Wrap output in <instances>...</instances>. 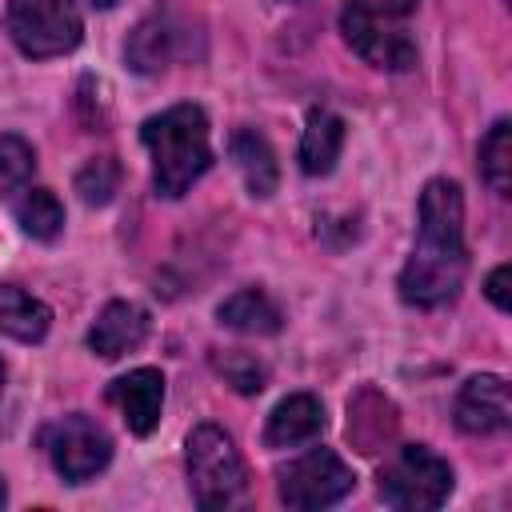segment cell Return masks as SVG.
Returning a JSON list of instances; mask_svg holds the SVG:
<instances>
[{"label":"cell","instance_id":"obj_6","mask_svg":"<svg viewBox=\"0 0 512 512\" xmlns=\"http://www.w3.org/2000/svg\"><path fill=\"white\" fill-rule=\"evenodd\" d=\"M340 32L348 40V48L384 72H408L416 64V44L412 36L396 24V16L380 12L372 0H348L340 8Z\"/></svg>","mask_w":512,"mask_h":512},{"label":"cell","instance_id":"obj_7","mask_svg":"<svg viewBox=\"0 0 512 512\" xmlns=\"http://www.w3.org/2000/svg\"><path fill=\"white\" fill-rule=\"evenodd\" d=\"M40 444H44L52 468H56L68 484L92 480V476L104 472L108 460H112V440H108V432H104L92 416H80V412L52 420V424L40 432Z\"/></svg>","mask_w":512,"mask_h":512},{"label":"cell","instance_id":"obj_22","mask_svg":"<svg viewBox=\"0 0 512 512\" xmlns=\"http://www.w3.org/2000/svg\"><path fill=\"white\" fill-rule=\"evenodd\" d=\"M116 188H120V164L112 156H96L76 172V192L92 208H104L116 196Z\"/></svg>","mask_w":512,"mask_h":512},{"label":"cell","instance_id":"obj_4","mask_svg":"<svg viewBox=\"0 0 512 512\" xmlns=\"http://www.w3.org/2000/svg\"><path fill=\"white\" fill-rule=\"evenodd\" d=\"M452 492V468L424 444H400L380 468V500L400 512L440 508Z\"/></svg>","mask_w":512,"mask_h":512},{"label":"cell","instance_id":"obj_19","mask_svg":"<svg viewBox=\"0 0 512 512\" xmlns=\"http://www.w3.org/2000/svg\"><path fill=\"white\" fill-rule=\"evenodd\" d=\"M220 324L248 332V336H272L280 332V308L260 292V288H240L236 296H228L220 304Z\"/></svg>","mask_w":512,"mask_h":512},{"label":"cell","instance_id":"obj_5","mask_svg":"<svg viewBox=\"0 0 512 512\" xmlns=\"http://www.w3.org/2000/svg\"><path fill=\"white\" fill-rule=\"evenodd\" d=\"M8 36L24 56H64L80 44L84 20L76 0H8Z\"/></svg>","mask_w":512,"mask_h":512},{"label":"cell","instance_id":"obj_11","mask_svg":"<svg viewBox=\"0 0 512 512\" xmlns=\"http://www.w3.org/2000/svg\"><path fill=\"white\" fill-rule=\"evenodd\" d=\"M144 336H148V312L132 300H112L88 328V348L104 360H116V356L140 348Z\"/></svg>","mask_w":512,"mask_h":512},{"label":"cell","instance_id":"obj_28","mask_svg":"<svg viewBox=\"0 0 512 512\" xmlns=\"http://www.w3.org/2000/svg\"><path fill=\"white\" fill-rule=\"evenodd\" d=\"M0 384H4V368H0Z\"/></svg>","mask_w":512,"mask_h":512},{"label":"cell","instance_id":"obj_18","mask_svg":"<svg viewBox=\"0 0 512 512\" xmlns=\"http://www.w3.org/2000/svg\"><path fill=\"white\" fill-rule=\"evenodd\" d=\"M12 216H16V224L32 236V240H56L60 232H64V208H60V200H56V192H48V188H20L16 196H12Z\"/></svg>","mask_w":512,"mask_h":512},{"label":"cell","instance_id":"obj_1","mask_svg":"<svg viewBox=\"0 0 512 512\" xmlns=\"http://www.w3.org/2000/svg\"><path fill=\"white\" fill-rule=\"evenodd\" d=\"M468 272L464 248V200L452 180H428L416 208V248L400 272V296L416 308H440L456 300Z\"/></svg>","mask_w":512,"mask_h":512},{"label":"cell","instance_id":"obj_23","mask_svg":"<svg viewBox=\"0 0 512 512\" xmlns=\"http://www.w3.org/2000/svg\"><path fill=\"white\" fill-rule=\"evenodd\" d=\"M216 372H224L236 392H260L264 388V364H256V356L224 352V356H216Z\"/></svg>","mask_w":512,"mask_h":512},{"label":"cell","instance_id":"obj_9","mask_svg":"<svg viewBox=\"0 0 512 512\" xmlns=\"http://www.w3.org/2000/svg\"><path fill=\"white\" fill-rule=\"evenodd\" d=\"M104 400L120 408L128 432L148 436L160 424V408H164V376L156 368H136L128 376H116L104 388Z\"/></svg>","mask_w":512,"mask_h":512},{"label":"cell","instance_id":"obj_20","mask_svg":"<svg viewBox=\"0 0 512 512\" xmlns=\"http://www.w3.org/2000/svg\"><path fill=\"white\" fill-rule=\"evenodd\" d=\"M480 176L492 192L508 196L512 188V124L508 120H496L480 140Z\"/></svg>","mask_w":512,"mask_h":512},{"label":"cell","instance_id":"obj_24","mask_svg":"<svg viewBox=\"0 0 512 512\" xmlns=\"http://www.w3.org/2000/svg\"><path fill=\"white\" fill-rule=\"evenodd\" d=\"M508 280H512V268H508V264H500V268H492V276H488V284H484L488 300H492L500 312H508V308H512V296H508Z\"/></svg>","mask_w":512,"mask_h":512},{"label":"cell","instance_id":"obj_8","mask_svg":"<svg viewBox=\"0 0 512 512\" xmlns=\"http://www.w3.org/2000/svg\"><path fill=\"white\" fill-rule=\"evenodd\" d=\"M280 500L288 508H300V512H312V508H328L336 500H344L356 484L352 468L332 452V448H312L296 460H288L280 472Z\"/></svg>","mask_w":512,"mask_h":512},{"label":"cell","instance_id":"obj_27","mask_svg":"<svg viewBox=\"0 0 512 512\" xmlns=\"http://www.w3.org/2000/svg\"><path fill=\"white\" fill-rule=\"evenodd\" d=\"M4 500H8V488H4V480H0V508H4Z\"/></svg>","mask_w":512,"mask_h":512},{"label":"cell","instance_id":"obj_2","mask_svg":"<svg viewBox=\"0 0 512 512\" xmlns=\"http://www.w3.org/2000/svg\"><path fill=\"white\" fill-rule=\"evenodd\" d=\"M140 140L152 152V188L164 200L184 196L212 164L208 116L196 104H172L160 116H148Z\"/></svg>","mask_w":512,"mask_h":512},{"label":"cell","instance_id":"obj_10","mask_svg":"<svg viewBox=\"0 0 512 512\" xmlns=\"http://www.w3.org/2000/svg\"><path fill=\"white\" fill-rule=\"evenodd\" d=\"M508 384L492 372H480L472 380H464V388L456 392V424L468 436H492L508 428Z\"/></svg>","mask_w":512,"mask_h":512},{"label":"cell","instance_id":"obj_21","mask_svg":"<svg viewBox=\"0 0 512 512\" xmlns=\"http://www.w3.org/2000/svg\"><path fill=\"white\" fill-rule=\"evenodd\" d=\"M36 172V152L24 136H0V192L4 196H16Z\"/></svg>","mask_w":512,"mask_h":512},{"label":"cell","instance_id":"obj_16","mask_svg":"<svg viewBox=\"0 0 512 512\" xmlns=\"http://www.w3.org/2000/svg\"><path fill=\"white\" fill-rule=\"evenodd\" d=\"M124 60H128V68L140 72V76L164 72L168 60H172V24H168L160 12H156V16H144V20L132 28L128 44H124Z\"/></svg>","mask_w":512,"mask_h":512},{"label":"cell","instance_id":"obj_12","mask_svg":"<svg viewBox=\"0 0 512 512\" xmlns=\"http://www.w3.org/2000/svg\"><path fill=\"white\" fill-rule=\"evenodd\" d=\"M324 432V404L312 392H296L288 400H280L264 424V444L268 448H296L308 444Z\"/></svg>","mask_w":512,"mask_h":512},{"label":"cell","instance_id":"obj_3","mask_svg":"<svg viewBox=\"0 0 512 512\" xmlns=\"http://www.w3.org/2000/svg\"><path fill=\"white\" fill-rule=\"evenodd\" d=\"M184 464H188V488H192V500L200 508H232L248 480H244V460L232 444V436L216 424H200L192 428L188 436V452H184Z\"/></svg>","mask_w":512,"mask_h":512},{"label":"cell","instance_id":"obj_26","mask_svg":"<svg viewBox=\"0 0 512 512\" xmlns=\"http://www.w3.org/2000/svg\"><path fill=\"white\" fill-rule=\"evenodd\" d=\"M88 4H92V8H112L116 0H88Z\"/></svg>","mask_w":512,"mask_h":512},{"label":"cell","instance_id":"obj_15","mask_svg":"<svg viewBox=\"0 0 512 512\" xmlns=\"http://www.w3.org/2000/svg\"><path fill=\"white\" fill-rule=\"evenodd\" d=\"M52 312L44 300H36L32 292L16 288V284H0V332L20 340V344H36L48 336Z\"/></svg>","mask_w":512,"mask_h":512},{"label":"cell","instance_id":"obj_13","mask_svg":"<svg viewBox=\"0 0 512 512\" xmlns=\"http://www.w3.org/2000/svg\"><path fill=\"white\" fill-rule=\"evenodd\" d=\"M344 148V120L332 108H312L300 136V168L308 176H328Z\"/></svg>","mask_w":512,"mask_h":512},{"label":"cell","instance_id":"obj_17","mask_svg":"<svg viewBox=\"0 0 512 512\" xmlns=\"http://www.w3.org/2000/svg\"><path fill=\"white\" fill-rule=\"evenodd\" d=\"M396 432V408L368 388V404H364V392L348 404V436L360 452H380V444Z\"/></svg>","mask_w":512,"mask_h":512},{"label":"cell","instance_id":"obj_25","mask_svg":"<svg viewBox=\"0 0 512 512\" xmlns=\"http://www.w3.org/2000/svg\"><path fill=\"white\" fill-rule=\"evenodd\" d=\"M372 4H376L380 12H388V16H408L420 0H372Z\"/></svg>","mask_w":512,"mask_h":512},{"label":"cell","instance_id":"obj_14","mask_svg":"<svg viewBox=\"0 0 512 512\" xmlns=\"http://www.w3.org/2000/svg\"><path fill=\"white\" fill-rule=\"evenodd\" d=\"M228 152H232V160H236V168H240V176H244L252 196L264 200V196L276 192V180H280L276 152H272V144L256 128H236L232 140H228Z\"/></svg>","mask_w":512,"mask_h":512}]
</instances>
